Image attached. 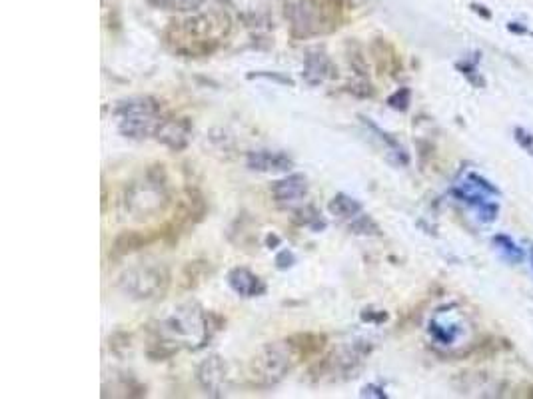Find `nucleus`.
I'll use <instances>...</instances> for the list:
<instances>
[{
	"label": "nucleus",
	"mask_w": 533,
	"mask_h": 399,
	"mask_svg": "<svg viewBox=\"0 0 533 399\" xmlns=\"http://www.w3.org/2000/svg\"><path fill=\"white\" fill-rule=\"evenodd\" d=\"M216 314L206 312L196 302L176 306L166 318H162L152 330V342L166 344L180 352L182 348L198 352L208 346L212 336L220 330L222 322Z\"/></svg>",
	"instance_id": "1"
},
{
	"label": "nucleus",
	"mask_w": 533,
	"mask_h": 399,
	"mask_svg": "<svg viewBox=\"0 0 533 399\" xmlns=\"http://www.w3.org/2000/svg\"><path fill=\"white\" fill-rule=\"evenodd\" d=\"M230 28L232 22L224 12L196 14L184 20H172L164 30V44L178 56H210L220 48Z\"/></svg>",
	"instance_id": "2"
},
{
	"label": "nucleus",
	"mask_w": 533,
	"mask_h": 399,
	"mask_svg": "<svg viewBox=\"0 0 533 399\" xmlns=\"http://www.w3.org/2000/svg\"><path fill=\"white\" fill-rule=\"evenodd\" d=\"M118 120V132L130 140L154 138L158 126L168 116L164 114L162 102L154 96H132L120 100L114 108Z\"/></svg>",
	"instance_id": "3"
},
{
	"label": "nucleus",
	"mask_w": 533,
	"mask_h": 399,
	"mask_svg": "<svg viewBox=\"0 0 533 399\" xmlns=\"http://www.w3.org/2000/svg\"><path fill=\"white\" fill-rule=\"evenodd\" d=\"M170 202L168 178L162 164H154L146 170L142 184H132L124 196V208L136 220L150 218L162 212Z\"/></svg>",
	"instance_id": "4"
},
{
	"label": "nucleus",
	"mask_w": 533,
	"mask_h": 399,
	"mask_svg": "<svg viewBox=\"0 0 533 399\" xmlns=\"http://www.w3.org/2000/svg\"><path fill=\"white\" fill-rule=\"evenodd\" d=\"M298 364L296 354L292 348L284 342H274L262 346L254 358L248 364V376L254 388L258 390H270L276 384H280L292 368Z\"/></svg>",
	"instance_id": "5"
},
{
	"label": "nucleus",
	"mask_w": 533,
	"mask_h": 399,
	"mask_svg": "<svg viewBox=\"0 0 533 399\" xmlns=\"http://www.w3.org/2000/svg\"><path fill=\"white\" fill-rule=\"evenodd\" d=\"M170 284H172L170 270L162 264L132 266L124 270L116 280L120 292L138 302H150L162 298L168 292Z\"/></svg>",
	"instance_id": "6"
},
{
	"label": "nucleus",
	"mask_w": 533,
	"mask_h": 399,
	"mask_svg": "<svg viewBox=\"0 0 533 399\" xmlns=\"http://www.w3.org/2000/svg\"><path fill=\"white\" fill-rule=\"evenodd\" d=\"M286 18L290 24V34L298 40L328 34L336 24V16L320 0H294L286 4Z\"/></svg>",
	"instance_id": "7"
},
{
	"label": "nucleus",
	"mask_w": 533,
	"mask_h": 399,
	"mask_svg": "<svg viewBox=\"0 0 533 399\" xmlns=\"http://www.w3.org/2000/svg\"><path fill=\"white\" fill-rule=\"evenodd\" d=\"M196 380L202 388V392L210 398H224L230 390V374H228V364L224 362V358H220L218 354L208 356L198 372H196Z\"/></svg>",
	"instance_id": "8"
},
{
	"label": "nucleus",
	"mask_w": 533,
	"mask_h": 399,
	"mask_svg": "<svg viewBox=\"0 0 533 399\" xmlns=\"http://www.w3.org/2000/svg\"><path fill=\"white\" fill-rule=\"evenodd\" d=\"M192 122L190 118H176V116H166L162 124L156 130V140L170 148L172 152H182L188 148L192 140Z\"/></svg>",
	"instance_id": "9"
},
{
	"label": "nucleus",
	"mask_w": 533,
	"mask_h": 399,
	"mask_svg": "<svg viewBox=\"0 0 533 399\" xmlns=\"http://www.w3.org/2000/svg\"><path fill=\"white\" fill-rule=\"evenodd\" d=\"M246 166L264 174H288L294 168V160L286 152L254 150L246 156Z\"/></svg>",
	"instance_id": "10"
},
{
	"label": "nucleus",
	"mask_w": 533,
	"mask_h": 399,
	"mask_svg": "<svg viewBox=\"0 0 533 399\" xmlns=\"http://www.w3.org/2000/svg\"><path fill=\"white\" fill-rule=\"evenodd\" d=\"M302 78H304L306 84L318 86V84H322L326 80L338 78V66L332 62V58L326 52L314 50L304 60Z\"/></svg>",
	"instance_id": "11"
},
{
	"label": "nucleus",
	"mask_w": 533,
	"mask_h": 399,
	"mask_svg": "<svg viewBox=\"0 0 533 399\" xmlns=\"http://www.w3.org/2000/svg\"><path fill=\"white\" fill-rule=\"evenodd\" d=\"M270 194L278 204L300 202L308 194V178L304 174H288L270 186Z\"/></svg>",
	"instance_id": "12"
},
{
	"label": "nucleus",
	"mask_w": 533,
	"mask_h": 399,
	"mask_svg": "<svg viewBox=\"0 0 533 399\" xmlns=\"http://www.w3.org/2000/svg\"><path fill=\"white\" fill-rule=\"evenodd\" d=\"M228 286L240 298H260L268 290L264 280L260 276H256L254 272H250L248 268H244V266L232 268L228 272Z\"/></svg>",
	"instance_id": "13"
},
{
	"label": "nucleus",
	"mask_w": 533,
	"mask_h": 399,
	"mask_svg": "<svg viewBox=\"0 0 533 399\" xmlns=\"http://www.w3.org/2000/svg\"><path fill=\"white\" fill-rule=\"evenodd\" d=\"M286 344L292 348V352L296 354L298 362L316 358L318 354H322V350L328 344V338L324 334H316V332H298L286 338Z\"/></svg>",
	"instance_id": "14"
},
{
	"label": "nucleus",
	"mask_w": 533,
	"mask_h": 399,
	"mask_svg": "<svg viewBox=\"0 0 533 399\" xmlns=\"http://www.w3.org/2000/svg\"><path fill=\"white\" fill-rule=\"evenodd\" d=\"M158 238H162V230L158 234L138 232V230H124V232H120L114 238V242H112V254L118 256V258L130 256L134 252H140L142 248H146L148 244H152Z\"/></svg>",
	"instance_id": "15"
},
{
	"label": "nucleus",
	"mask_w": 533,
	"mask_h": 399,
	"mask_svg": "<svg viewBox=\"0 0 533 399\" xmlns=\"http://www.w3.org/2000/svg\"><path fill=\"white\" fill-rule=\"evenodd\" d=\"M362 210H364L362 204H360L356 198H352V196H348V194H344V192L336 194V196L330 200V204H328V212H330L332 216L340 218V220H354L356 216L362 214Z\"/></svg>",
	"instance_id": "16"
},
{
	"label": "nucleus",
	"mask_w": 533,
	"mask_h": 399,
	"mask_svg": "<svg viewBox=\"0 0 533 399\" xmlns=\"http://www.w3.org/2000/svg\"><path fill=\"white\" fill-rule=\"evenodd\" d=\"M212 274V266L210 262L206 260H194V262H188L182 270V276H180V284L184 290H194L198 288L208 276Z\"/></svg>",
	"instance_id": "17"
},
{
	"label": "nucleus",
	"mask_w": 533,
	"mask_h": 399,
	"mask_svg": "<svg viewBox=\"0 0 533 399\" xmlns=\"http://www.w3.org/2000/svg\"><path fill=\"white\" fill-rule=\"evenodd\" d=\"M106 390H112L110 396H116V392H122L120 398H146V386H142L132 376H120L110 388L104 384L102 392H106Z\"/></svg>",
	"instance_id": "18"
},
{
	"label": "nucleus",
	"mask_w": 533,
	"mask_h": 399,
	"mask_svg": "<svg viewBox=\"0 0 533 399\" xmlns=\"http://www.w3.org/2000/svg\"><path fill=\"white\" fill-rule=\"evenodd\" d=\"M292 220H294V224H298V226H308V228H312L314 232L326 228V222L320 218V212H318L314 206L298 208V210L294 212V218H292Z\"/></svg>",
	"instance_id": "19"
},
{
	"label": "nucleus",
	"mask_w": 533,
	"mask_h": 399,
	"mask_svg": "<svg viewBox=\"0 0 533 399\" xmlns=\"http://www.w3.org/2000/svg\"><path fill=\"white\" fill-rule=\"evenodd\" d=\"M372 54H374V60H376V66L380 72L384 70H390V62H398V58L394 56L392 48L388 46V42L384 38H376L370 46Z\"/></svg>",
	"instance_id": "20"
},
{
	"label": "nucleus",
	"mask_w": 533,
	"mask_h": 399,
	"mask_svg": "<svg viewBox=\"0 0 533 399\" xmlns=\"http://www.w3.org/2000/svg\"><path fill=\"white\" fill-rule=\"evenodd\" d=\"M350 232L356 234V236H380L382 230L380 226L374 222L372 216H366V214H360L356 216L352 222H350Z\"/></svg>",
	"instance_id": "21"
},
{
	"label": "nucleus",
	"mask_w": 533,
	"mask_h": 399,
	"mask_svg": "<svg viewBox=\"0 0 533 399\" xmlns=\"http://www.w3.org/2000/svg\"><path fill=\"white\" fill-rule=\"evenodd\" d=\"M346 52H348V62H350L352 70H354L360 78H368V62H366V56H364L362 48H360L356 42H348Z\"/></svg>",
	"instance_id": "22"
},
{
	"label": "nucleus",
	"mask_w": 533,
	"mask_h": 399,
	"mask_svg": "<svg viewBox=\"0 0 533 399\" xmlns=\"http://www.w3.org/2000/svg\"><path fill=\"white\" fill-rule=\"evenodd\" d=\"M148 2L164 10H180V12H194L204 4V0H148Z\"/></svg>",
	"instance_id": "23"
},
{
	"label": "nucleus",
	"mask_w": 533,
	"mask_h": 399,
	"mask_svg": "<svg viewBox=\"0 0 533 399\" xmlns=\"http://www.w3.org/2000/svg\"><path fill=\"white\" fill-rule=\"evenodd\" d=\"M496 244H500L502 254H504L510 262H522V260H524L522 250H520V248H518L508 236H498V238H496Z\"/></svg>",
	"instance_id": "24"
},
{
	"label": "nucleus",
	"mask_w": 533,
	"mask_h": 399,
	"mask_svg": "<svg viewBox=\"0 0 533 399\" xmlns=\"http://www.w3.org/2000/svg\"><path fill=\"white\" fill-rule=\"evenodd\" d=\"M108 346H110V350H112L116 356H122L126 350H130V334H126V332H116L114 336H110Z\"/></svg>",
	"instance_id": "25"
},
{
	"label": "nucleus",
	"mask_w": 533,
	"mask_h": 399,
	"mask_svg": "<svg viewBox=\"0 0 533 399\" xmlns=\"http://www.w3.org/2000/svg\"><path fill=\"white\" fill-rule=\"evenodd\" d=\"M410 100H412V92L408 88H400L398 92H394L390 98H388V104L394 108V110H408L410 106Z\"/></svg>",
	"instance_id": "26"
},
{
	"label": "nucleus",
	"mask_w": 533,
	"mask_h": 399,
	"mask_svg": "<svg viewBox=\"0 0 533 399\" xmlns=\"http://www.w3.org/2000/svg\"><path fill=\"white\" fill-rule=\"evenodd\" d=\"M346 92H350V94H354V96H360V98H372V96L376 94L374 86H372L366 78H364L362 82H358V84L346 86Z\"/></svg>",
	"instance_id": "27"
},
{
	"label": "nucleus",
	"mask_w": 533,
	"mask_h": 399,
	"mask_svg": "<svg viewBox=\"0 0 533 399\" xmlns=\"http://www.w3.org/2000/svg\"><path fill=\"white\" fill-rule=\"evenodd\" d=\"M296 264V256H294V252L292 250H282V252H278V256H276V268L278 270H290L292 266Z\"/></svg>",
	"instance_id": "28"
},
{
	"label": "nucleus",
	"mask_w": 533,
	"mask_h": 399,
	"mask_svg": "<svg viewBox=\"0 0 533 399\" xmlns=\"http://www.w3.org/2000/svg\"><path fill=\"white\" fill-rule=\"evenodd\" d=\"M254 78H266V80H276V82H280V84H288V86H294V80L292 78H288V76H282V74H278V72H252V74H248V80H254Z\"/></svg>",
	"instance_id": "29"
},
{
	"label": "nucleus",
	"mask_w": 533,
	"mask_h": 399,
	"mask_svg": "<svg viewBox=\"0 0 533 399\" xmlns=\"http://www.w3.org/2000/svg\"><path fill=\"white\" fill-rule=\"evenodd\" d=\"M516 138L520 140V144L533 156V134H528L524 128H518L516 130Z\"/></svg>",
	"instance_id": "30"
},
{
	"label": "nucleus",
	"mask_w": 533,
	"mask_h": 399,
	"mask_svg": "<svg viewBox=\"0 0 533 399\" xmlns=\"http://www.w3.org/2000/svg\"><path fill=\"white\" fill-rule=\"evenodd\" d=\"M362 396H364V398H366V396H374V398H386L384 390H382V388H378V386H366V388L362 390Z\"/></svg>",
	"instance_id": "31"
},
{
	"label": "nucleus",
	"mask_w": 533,
	"mask_h": 399,
	"mask_svg": "<svg viewBox=\"0 0 533 399\" xmlns=\"http://www.w3.org/2000/svg\"><path fill=\"white\" fill-rule=\"evenodd\" d=\"M362 320H364V322H374L376 318H374V314H366V312H364V314H362ZM384 320H388V314L382 312V314L378 316V322H384Z\"/></svg>",
	"instance_id": "32"
},
{
	"label": "nucleus",
	"mask_w": 533,
	"mask_h": 399,
	"mask_svg": "<svg viewBox=\"0 0 533 399\" xmlns=\"http://www.w3.org/2000/svg\"><path fill=\"white\" fill-rule=\"evenodd\" d=\"M266 242H268V246H278L280 244V238L276 234H272V236H268Z\"/></svg>",
	"instance_id": "33"
}]
</instances>
